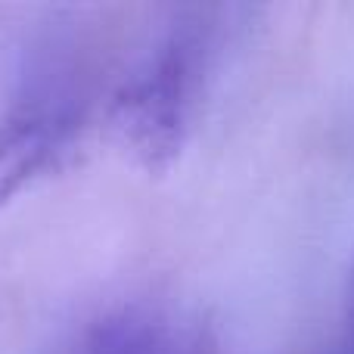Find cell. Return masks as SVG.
Segmentation results:
<instances>
[{
  "label": "cell",
  "mask_w": 354,
  "mask_h": 354,
  "mask_svg": "<svg viewBox=\"0 0 354 354\" xmlns=\"http://www.w3.org/2000/svg\"><path fill=\"white\" fill-rule=\"evenodd\" d=\"M199 72V37L180 31L159 44L112 100L118 140L149 171H165L180 156Z\"/></svg>",
  "instance_id": "obj_1"
},
{
  "label": "cell",
  "mask_w": 354,
  "mask_h": 354,
  "mask_svg": "<svg viewBox=\"0 0 354 354\" xmlns=\"http://www.w3.org/2000/svg\"><path fill=\"white\" fill-rule=\"evenodd\" d=\"M81 137V106L59 84L28 91L0 118V205L59 171Z\"/></svg>",
  "instance_id": "obj_2"
},
{
  "label": "cell",
  "mask_w": 354,
  "mask_h": 354,
  "mask_svg": "<svg viewBox=\"0 0 354 354\" xmlns=\"http://www.w3.org/2000/svg\"><path fill=\"white\" fill-rule=\"evenodd\" d=\"M81 354H212L202 333L149 308H131L100 320Z\"/></svg>",
  "instance_id": "obj_3"
},
{
  "label": "cell",
  "mask_w": 354,
  "mask_h": 354,
  "mask_svg": "<svg viewBox=\"0 0 354 354\" xmlns=\"http://www.w3.org/2000/svg\"><path fill=\"white\" fill-rule=\"evenodd\" d=\"M336 354H354V270H351V289H348V317H345V333Z\"/></svg>",
  "instance_id": "obj_4"
}]
</instances>
